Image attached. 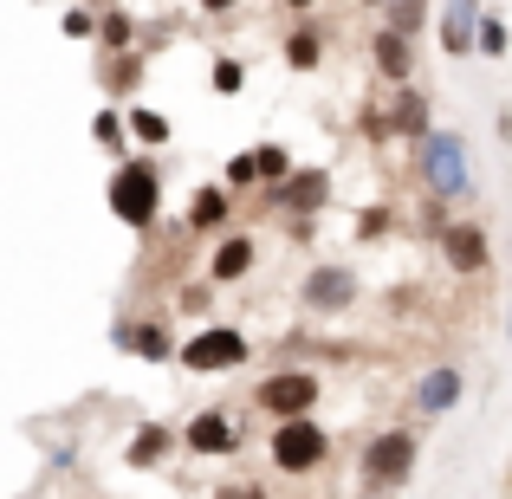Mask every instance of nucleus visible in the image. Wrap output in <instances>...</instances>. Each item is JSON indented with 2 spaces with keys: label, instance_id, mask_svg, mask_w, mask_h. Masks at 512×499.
Wrapping results in <instances>:
<instances>
[{
  "label": "nucleus",
  "instance_id": "423d86ee",
  "mask_svg": "<svg viewBox=\"0 0 512 499\" xmlns=\"http://www.w3.org/2000/svg\"><path fill=\"white\" fill-rule=\"evenodd\" d=\"M312 402H318V376H305V370H286V376H266L260 383V409L279 415V422H286V415H305Z\"/></svg>",
  "mask_w": 512,
  "mask_h": 499
},
{
  "label": "nucleus",
  "instance_id": "b1692460",
  "mask_svg": "<svg viewBox=\"0 0 512 499\" xmlns=\"http://www.w3.org/2000/svg\"><path fill=\"white\" fill-rule=\"evenodd\" d=\"M227 182H234V188H253V182H260V163H253V156H234V163H227Z\"/></svg>",
  "mask_w": 512,
  "mask_h": 499
},
{
  "label": "nucleus",
  "instance_id": "a211bd4d",
  "mask_svg": "<svg viewBox=\"0 0 512 499\" xmlns=\"http://www.w3.org/2000/svg\"><path fill=\"white\" fill-rule=\"evenodd\" d=\"M318 46H325L318 33H292V39H286V65H299V72H312V65H318Z\"/></svg>",
  "mask_w": 512,
  "mask_h": 499
},
{
  "label": "nucleus",
  "instance_id": "f03ea898",
  "mask_svg": "<svg viewBox=\"0 0 512 499\" xmlns=\"http://www.w3.org/2000/svg\"><path fill=\"white\" fill-rule=\"evenodd\" d=\"M422 175L435 195H467V143L448 130H422Z\"/></svg>",
  "mask_w": 512,
  "mask_h": 499
},
{
  "label": "nucleus",
  "instance_id": "ddd939ff",
  "mask_svg": "<svg viewBox=\"0 0 512 499\" xmlns=\"http://www.w3.org/2000/svg\"><path fill=\"white\" fill-rule=\"evenodd\" d=\"M188 448H195V454H234V428H227V415H195V422H188Z\"/></svg>",
  "mask_w": 512,
  "mask_h": 499
},
{
  "label": "nucleus",
  "instance_id": "393cba45",
  "mask_svg": "<svg viewBox=\"0 0 512 499\" xmlns=\"http://www.w3.org/2000/svg\"><path fill=\"white\" fill-rule=\"evenodd\" d=\"M214 91H240V65H234V59L214 65Z\"/></svg>",
  "mask_w": 512,
  "mask_h": 499
},
{
  "label": "nucleus",
  "instance_id": "412c9836",
  "mask_svg": "<svg viewBox=\"0 0 512 499\" xmlns=\"http://www.w3.org/2000/svg\"><path fill=\"white\" fill-rule=\"evenodd\" d=\"M253 163H260V175H273V182H279V175H292V156L279 150V143H266V150L253 156Z\"/></svg>",
  "mask_w": 512,
  "mask_h": 499
},
{
  "label": "nucleus",
  "instance_id": "39448f33",
  "mask_svg": "<svg viewBox=\"0 0 512 499\" xmlns=\"http://www.w3.org/2000/svg\"><path fill=\"white\" fill-rule=\"evenodd\" d=\"M240 357H247V337L227 331V325L221 331H195L182 344V363H188V370H234Z\"/></svg>",
  "mask_w": 512,
  "mask_h": 499
},
{
  "label": "nucleus",
  "instance_id": "f3484780",
  "mask_svg": "<svg viewBox=\"0 0 512 499\" xmlns=\"http://www.w3.org/2000/svg\"><path fill=\"white\" fill-rule=\"evenodd\" d=\"M396 130H409V137H422V130H428V104L415 98V91H402V98H396Z\"/></svg>",
  "mask_w": 512,
  "mask_h": 499
},
{
  "label": "nucleus",
  "instance_id": "f257e3e1",
  "mask_svg": "<svg viewBox=\"0 0 512 499\" xmlns=\"http://www.w3.org/2000/svg\"><path fill=\"white\" fill-rule=\"evenodd\" d=\"M156 201H163V182H156L150 163H124L111 175V214L124 227H150L156 221Z\"/></svg>",
  "mask_w": 512,
  "mask_h": 499
},
{
  "label": "nucleus",
  "instance_id": "0eeeda50",
  "mask_svg": "<svg viewBox=\"0 0 512 499\" xmlns=\"http://www.w3.org/2000/svg\"><path fill=\"white\" fill-rule=\"evenodd\" d=\"M350 299H357V273H350V266H318V273L305 279V305H312V312H344Z\"/></svg>",
  "mask_w": 512,
  "mask_h": 499
},
{
  "label": "nucleus",
  "instance_id": "4be33fe9",
  "mask_svg": "<svg viewBox=\"0 0 512 499\" xmlns=\"http://www.w3.org/2000/svg\"><path fill=\"white\" fill-rule=\"evenodd\" d=\"M130 130H137L143 143H163V137H169V124H163L156 111H137V117H130Z\"/></svg>",
  "mask_w": 512,
  "mask_h": 499
},
{
  "label": "nucleus",
  "instance_id": "a878e982",
  "mask_svg": "<svg viewBox=\"0 0 512 499\" xmlns=\"http://www.w3.org/2000/svg\"><path fill=\"white\" fill-rule=\"evenodd\" d=\"M98 143H124V124H117V111L98 117Z\"/></svg>",
  "mask_w": 512,
  "mask_h": 499
},
{
  "label": "nucleus",
  "instance_id": "aec40b11",
  "mask_svg": "<svg viewBox=\"0 0 512 499\" xmlns=\"http://www.w3.org/2000/svg\"><path fill=\"white\" fill-rule=\"evenodd\" d=\"M124 337H130V344L143 350V357H163V350H169V337L156 331V325H137V331H124Z\"/></svg>",
  "mask_w": 512,
  "mask_h": 499
},
{
  "label": "nucleus",
  "instance_id": "7ed1b4c3",
  "mask_svg": "<svg viewBox=\"0 0 512 499\" xmlns=\"http://www.w3.org/2000/svg\"><path fill=\"white\" fill-rule=\"evenodd\" d=\"M325 428L312 422V415H286V422H279V435H273V461L286 467V474H312L318 461H325Z\"/></svg>",
  "mask_w": 512,
  "mask_h": 499
},
{
  "label": "nucleus",
  "instance_id": "4468645a",
  "mask_svg": "<svg viewBox=\"0 0 512 499\" xmlns=\"http://www.w3.org/2000/svg\"><path fill=\"white\" fill-rule=\"evenodd\" d=\"M253 266V240H221V247H214V279H240Z\"/></svg>",
  "mask_w": 512,
  "mask_h": 499
},
{
  "label": "nucleus",
  "instance_id": "c85d7f7f",
  "mask_svg": "<svg viewBox=\"0 0 512 499\" xmlns=\"http://www.w3.org/2000/svg\"><path fill=\"white\" fill-rule=\"evenodd\" d=\"M286 7H312V0H286Z\"/></svg>",
  "mask_w": 512,
  "mask_h": 499
},
{
  "label": "nucleus",
  "instance_id": "20e7f679",
  "mask_svg": "<svg viewBox=\"0 0 512 499\" xmlns=\"http://www.w3.org/2000/svg\"><path fill=\"white\" fill-rule=\"evenodd\" d=\"M415 467V441L409 435H383L370 441V454H363V487H402Z\"/></svg>",
  "mask_w": 512,
  "mask_h": 499
},
{
  "label": "nucleus",
  "instance_id": "cd10ccee",
  "mask_svg": "<svg viewBox=\"0 0 512 499\" xmlns=\"http://www.w3.org/2000/svg\"><path fill=\"white\" fill-rule=\"evenodd\" d=\"M201 7H208V13H227V7H240V0H201Z\"/></svg>",
  "mask_w": 512,
  "mask_h": 499
},
{
  "label": "nucleus",
  "instance_id": "6e6552de",
  "mask_svg": "<svg viewBox=\"0 0 512 499\" xmlns=\"http://www.w3.org/2000/svg\"><path fill=\"white\" fill-rule=\"evenodd\" d=\"M441 253H448L454 273H480V266H487V234L461 221V227H448V234H441Z\"/></svg>",
  "mask_w": 512,
  "mask_h": 499
},
{
  "label": "nucleus",
  "instance_id": "1a4fd4ad",
  "mask_svg": "<svg viewBox=\"0 0 512 499\" xmlns=\"http://www.w3.org/2000/svg\"><path fill=\"white\" fill-rule=\"evenodd\" d=\"M454 402H461V370H448V363L428 370L422 389H415V409H422V415H448Z\"/></svg>",
  "mask_w": 512,
  "mask_h": 499
},
{
  "label": "nucleus",
  "instance_id": "9d476101",
  "mask_svg": "<svg viewBox=\"0 0 512 499\" xmlns=\"http://www.w3.org/2000/svg\"><path fill=\"white\" fill-rule=\"evenodd\" d=\"M325 195H331V175L325 169H299V175H286V188H279V201H286L292 214L325 208Z\"/></svg>",
  "mask_w": 512,
  "mask_h": 499
},
{
  "label": "nucleus",
  "instance_id": "dca6fc26",
  "mask_svg": "<svg viewBox=\"0 0 512 499\" xmlns=\"http://www.w3.org/2000/svg\"><path fill=\"white\" fill-rule=\"evenodd\" d=\"M188 221H195V227H221L227 221V195H221V188H201L195 208H188Z\"/></svg>",
  "mask_w": 512,
  "mask_h": 499
},
{
  "label": "nucleus",
  "instance_id": "c756f323",
  "mask_svg": "<svg viewBox=\"0 0 512 499\" xmlns=\"http://www.w3.org/2000/svg\"><path fill=\"white\" fill-rule=\"evenodd\" d=\"M91 7H104V0H91Z\"/></svg>",
  "mask_w": 512,
  "mask_h": 499
},
{
  "label": "nucleus",
  "instance_id": "5701e85b",
  "mask_svg": "<svg viewBox=\"0 0 512 499\" xmlns=\"http://www.w3.org/2000/svg\"><path fill=\"white\" fill-rule=\"evenodd\" d=\"M474 46H480V52H493V59H500V52H506V26H493V20H480V33H474Z\"/></svg>",
  "mask_w": 512,
  "mask_h": 499
},
{
  "label": "nucleus",
  "instance_id": "9b49d317",
  "mask_svg": "<svg viewBox=\"0 0 512 499\" xmlns=\"http://www.w3.org/2000/svg\"><path fill=\"white\" fill-rule=\"evenodd\" d=\"M480 33V7L474 0H448V13H441V46L448 52H467Z\"/></svg>",
  "mask_w": 512,
  "mask_h": 499
},
{
  "label": "nucleus",
  "instance_id": "6ab92c4d",
  "mask_svg": "<svg viewBox=\"0 0 512 499\" xmlns=\"http://www.w3.org/2000/svg\"><path fill=\"white\" fill-rule=\"evenodd\" d=\"M422 13H428V0H396V7H389V26H396V33H415Z\"/></svg>",
  "mask_w": 512,
  "mask_h": 499
},
{
  "label": "nucleus",
  "instance_id": "f8f14e48",
  "mask_svg": "<svg viewBox=\"0 0 512 499\" xmlns=\"http://www.w3.org/2000/svg\"><path fill=\"white\" fill-rule=\"evenodd\" d=\"M409 65H415V52H409V33H396V26H389V33H376V72L383 78H409Z\"/></svg>",
  "mask_w": 512,
  "mask_h": 499
},
{
  "label": "nucleus",
  "instance_id": "bb28decb",
  "mask_svg": "<svg viewBox=\"0 0 512 499\" xmlns=\"http://www.w3.org/2000/svg\"><path fill=\"white\" fill-rule=\"evenodd\" d=\"M104 39H111V46H124V39H130V20H124V13H111V20H104Z\"/></svg>",
  "mask_w": 512,
  "mask_h": 499
},
{
  "label": "nucleus",
  "instance_id": "2eb2a0df",
  "mask_svg": "<svg viewBox=\"0 0 512 499\" xmlns=\"http://www.w3.org/2000/svg\"><path fill=\"white\" fill-rule=\"evenodd\" d=\"M169 454V428H143L137 441H130V467H156Z\"/></svg>",
  "mask_w": 512,
  "mask_h": 499
}]
</instances>
